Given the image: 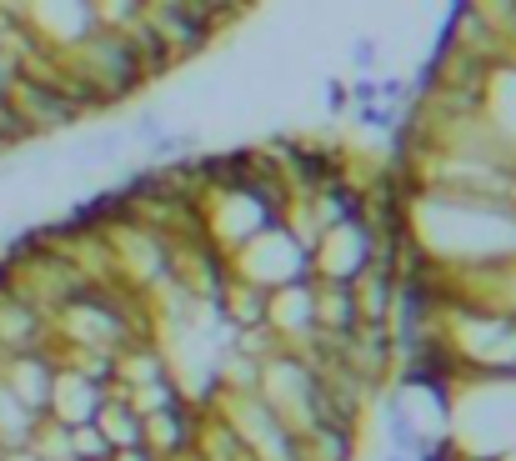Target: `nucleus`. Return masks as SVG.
Wrapping results in <instances>:
<instances>
[{
	"instance_id": "obj_1",
	"label": "nucleus",
	"mask_w": 516,
	"mask_h": 461,
	"mask_svg": "<svg viewBox=\"0 0 516 461\" xmlns=\"http://www.w3.org/2000/svg\"><path fill=\"white\" fill-rule=\"evenodd\" d=\"M61 61H66V71H71L76 81H86L91 91H101L106 106H121V101H131V96H141V91L151 86L136 46H131L121 31H91V36H86L76 51H66Z\"/></svg>"
},
{
	"instance_id": "obj_2",
	"label": "nucleus",
	"mask_w": 516,
	"mask_h": 461,
	"mask_svg": "<svg viewBox=\"0 0 516 461\" xmlns=\"http://www.w3.org/2000/svg\"><path fill=\"white\" fill-rule=\"evenodd\" d=\"M256 391H261V401H266L296 436L311 431L316 421H326L321 371H316V361H306V356L291 351V346H281V351H271V356L261 361V381H256Z\"/></svg>"
},
{
	"instance_id": "obj_3",
	"label": "nucleus",
	"mask_w": 516,
	"mask_h": 461,
	"mask_svg": "<svg viewBox=\"0 0 516 461\" xmlns=\"http://www.w3.org/2000/svg\"><path fill=\"white\" fill-rule=\"evenodd\" d=\"M226 266H231V276H241V281H251L261 291H276V286H291V281L311 276V251L276 221V226L256 231L246 246H236L226 256Z\"/></svg>"
},
{
	"instance_id": "obj_4",
	"label": "nucleus",
	"mask_w": 516,
	"mask_h": 461,
	"mask_svg": "<svg viewBox=\"0 0 516 461\" xmlns=\"http://www.w3.org/2000/svg\"><path fill=\"white\" fill-rule=\"evenodd\" d=\"M376 251H381V236H376V226L366 216L341 221V226H331V231L316 236V246H311V281H341V286H351L376 261Z\"/></svg>"
},
{
	"instance_id": "obj_5",
	"label": "nucleus",
	"mask_w": 516,
	"mask_h": 461,
	"mask_svg": "<svg viewBox=\"0 0 516 461\" xmlns=\"http://www.w3.org/2000/svg\"><path fill=\"white\" fill-rule=\"evenodd\" d=\"M6 101H11V111H16V121L26 126L31 141L56 136V131H71V126L86 121V116L76 111V101H71L61 86L36 81V76H16V81L6 86Z\"/></svg>"
},
{
	"instance_id": "obj_6",
	"label": "nucleus",
	"mask_w": 516,
	"mask_h": 461,
	"mask_svg": "<svg viewBox=\"0 0 516 461\" xmlns=\"http://www.w3.org/2000/svg\"><path fill=\"white\" fill-rule=\"evenodd\" d=\"M21 16H26V26L36 31V41H41L46 51H56V56L76 51L91 31H101L91 0H26Z\"/></svg>"
},
{
	"instance_id": "obj_7",
	"label": "nucleus",
	"mask_w": 516,
	"mask_h": 461,
	"mask_svg": "<svg viewBox=\"0 0 516 461\" xmlns=\"http://www.w3.org/2000/svg\"><path fill=\"white\" fill-rule=\"evenodd\" d=\"M266 326L281 346L301 351L311 336H316V281H291V286H276L266 291Z\"/></svg>"
},
{
	"instance_id": "obj_8",
	"label": "nucleus",
	"mask_w": 516,
	"mask_h": 461,
	"mask_svg": "<svg viewBox=\"0 0 516 461\" xmlns=\"http://www.w3.org/2000/svg\"><path fill=\"white\" fill-rule=\"evenodd\" d=\"M146 26H151L156 41L176 56V66H181V61H196V56L211 51V41L221 36V31L191 6V0H186V6H146Z\"/></svg>"
},
{
	"instance_id": "obj_9",
	"label": "nucleus",
	"mask_w": 516,
	"mask_h": 461,
	"mask_svg": "<svg viewBox=\"0 0 516 461\" xmlns=\"http://www.w3.org/2000/svg\"><path fill=\"white\" fill-rule=\"evenodd\" d=\"M56 346H36V351H11L0 356V381H6V391L26 406V411H46L51 401V381H56Z\"/></svg>"
},
{
	"instance_id": "obj_10",
	"label": "nucleus",
	"mask_w": 516,
	"mask_h": 461,
	"mask_svg": "<svg viewBox=\"0 0 516 461\" xmlns=\"http://www.w3.org/2000/svg\"><path fill=\"white\" fill-rule=\"evenodd\" d=\"M201 406L196 401H176L166 411H151L141 416L146 421V451H156L161 461H181L196 451V436H201Z\"/></svg>"
},
{
	"instance_id": "obj_11",
	"label": "nucleus",
	"mask_w": 516,
	"mask_h": 461,
	"mask_svg": "<svg viewBox=\"0 0 516 461\" xmlns=\"http://www.w3.org/2000/svg\"><path fill=\"white\" fill-rule=\"evenodd\" d=\"M396 291H401V271H396V251H376V261L351 281L361 326H391L396 311Z\"/></svg>"
},
{
	"instance_id": "obj_12",
	"label": "nucleus",
	"mask_w": 516,
	"mask_h": 461,
	"mask_svg": "<svg viewBox=\"0 0 516 461\" xmlns=\"http://www.w3.org/2000/svg\"><path fill=\"white\" fill-rule=\"evenodd\" d=\"M106 401V386L81 376L76 366H56V381H51V401H46V416H56L61 426H81V421H96Z\"/></svg>"
},
{
	"instance_id": "obj_13",
	"label": "nucleus",
	"mask_w": 516,
	"mask_h": 461,
	"mask_svg": "<svg viewBox=\"0 0 516 461\" xmlns=\"http://www.w3.org/2000/svg\"><path fill=\"white\" fill-rule=\"evenodd\" d=\"M356 326H361V311H356L351 286H341V281H316V331H326V336H351Z\"/></svg>"
},
{
	"instance_id": "obj_14",
	"label": "nucleus",
	"mask_w": 516,
	"mask_h": 461,
	"mask_svg": "<svg viewBox=\"0 0 516 461\" xmlns=\"http://www.w3.org/2000/svg\"><path fill=\"white\" fill-rule=\"evenodd\" d=\"M216 311H221V321H226L231 331L266 326V291L251 286V281H241V276H231L226 291H221V301H216Z\"/></svg>"
},
{
	"instance_id": "obj_15",
	"label": "nucleus",
	"mask_w": 516,
	"mask_h": 461,
	"mask_svg": "<svg viewBox=\"0 0 516 461\" xmlns=\"http://www.w3.org/2000/svg\"><path fill=\"white\" fill-rule=\"evenodd\" d=\"M296 441H301V461H356V431H351V426L316 421V426L301 431Z\"/></svg>"
},
{
	"instance_id": "obj_16",
	"label": "nucleus",
	"mask_w": 516,
	"mask_h": 461,
	"mask_svg": "<svg viewBox=\"0 0 516 461\" xmlns=\"http://www.w3.org/2000/svg\"><path fill=\"white\" fill-rule=\"evenodd\" d=\"M126 401H131L141 416H151V411H166V406L186 401V391H181V376H176V371H166V376H156V381L131 386V391H126Z\"/></svg>"
},
{
	"instance_id": "obj_17",
	"label": "nucleus",
	"mask_w": 516,
	"mask_h": 461,
	"mask_svg": "<svg viewBox=\"0 0 516 461\" xmlns=\"http://www.w3.org/2000/svg\"><path fill=\"white\" fill-rule=\"evenodd\" d=\"M66 436H71V461H106V456H111V441L101 436L96 421L66 426Z\"/></svg>"
},
{
	"instance_id": "obj_18",
	"label": "nucleus",
	"mask_w": 516,
	"mask_h": 461,
	"mask_svg": "<svg viewBox=\"0 0 516 461\" xmlns=\"http://www.w3.org/2000/svg\"><path fill=\"white\" fill-rule=\"evenodd\" d=\"M121 151H126V131H101V136H86L71 156L81 166H101V161H116Z\"/></svg>"
},
{
	"instance_id": "obj_19",
	"label": "nucleus",
	"mask_w": 516,
	"mask_h": 461,
	"mask_svg": "<svg viewBox=\"0 0 516 461\" xmlns=\"http://www.w3.org/2000/svg\"><path fill=\"white\" fill-rule=\"evenodd\" d=\"M346 61H351V71H356V76H376V61H381V41H376V36H356V41H351V56H346Z\"/></svg>"
},
{
	"instance_id": "obj_20",
	"label": "nucleus",
	"mask_w": 516,
	"mask_h": 461,
	"mask_svg": "<svg viewBox=\"0 0 516 461\" xmlns=\"http://www.w3.org/2000/svg\"><path fill=\"white\" fill-rule=\"evenodd\" d=\"M161 131H166V116H161V111H156V106H146V111H141V116H136V126H131V136H136V141H141V146H146V141H156V136H161Z\"/></svg>"
},
{
	"instance_id": "obj_21",
	"label": "nucleus",
	"mask_w": 516,
	"mask_h": 461,
	"mask_svg": "<svg viewBox=\"0 0 516 461\" xmlns=\"http://www.w3.org/2000/svg\"><path fill=\"white\" fill-rule=\"evenodd\" d=\"M326 106L341 116V111H351V96H346V81H326Z\"/></svg>"
},
{
	"instance_id": "obj_22",
	"label": "nucleus",
	"mask_w": 516,
	"mask_h": 461,
	"mask_svg": "<svg viewBox=\"0 0 516 461\" xmlns=\"http://www.w3.org/2000/svg\"><path fill=\"white\" fill-rule=\"evenodd\" d=\"M106 461H161L156 451H146V446H121V451H111Z\"/></svg>"
},
{
	"instance_id": "obj_23",
	"label": "nucleus",
	"mask_w": 516,
	"mask_h": 461,
	"mask_svg": "<svg viewBox=\"0 0 516 461\" xmlns=\"http://www.w3.org/2000/svg\"><path fill=\"white\" fill-rule=\"evenodd\" d=\"M0 461H41V456L26 451V446H16V451H0Z\"/></svg>"
},
{
	"instance_id": "obj_24",
	"label": "nucleus",
	"mask_w": 516,
	"mask_h": 461,
	"mask_svg": "<svg viewBox=\"0 0 516 461\" xmlns=\"http://www.w3.org/2000/svg\"><path fill=\"white\" fill-rule=\"evenodd\" d=\"M496 461H516V446H506V451H496Z\"/></svg>"
},
{
	"instance_id": "obj_25",
	"label": "nucleus",
	"mask_w": 516,
	"mask_h": 461,
	"mask_svg": "<svg viewBox=\"0 0 516 461\" xmlns=\"http://www.w3.org/2000/svg\"><path fill=\"white\" fill-rule=\"evenodd\" d=\"M381 461H411V456H401V451H391V456H381Z\"/></svg>"
}]
</instances>
